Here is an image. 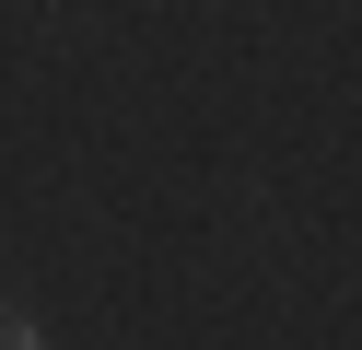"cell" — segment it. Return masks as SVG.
<instances>
[{
    "mask_svg": "<svg viewBox=\"0 0 362 350\" xmlns=\"http://www.w3.org/2000/svg\"><path fill=\"white\" fill-rule=\"evenodd\" d=\"M0 350H35V327H24V315H0Z\"/></svg>",
    "mask_w": 362,
    "mask_h": 350,
    "instance_id": "obj_1",
    "label": "cell"
}]
</instances>
